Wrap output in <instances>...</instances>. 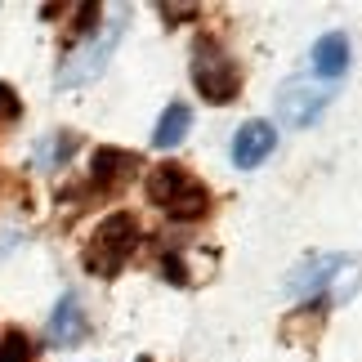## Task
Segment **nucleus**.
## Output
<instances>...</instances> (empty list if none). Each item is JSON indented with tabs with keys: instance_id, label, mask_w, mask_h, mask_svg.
<instances>
[{
	"instance_id": "f257e3e1",
	"label": "nucleus",
	"mask_w": 362,
	"mask_h": 362,
	"mask_svg": "<svg viewBox=\"0 0 362 362\" xmlns=\"http://www.w3.org/2000/svg\"><path fill=\"white\" fill-rule=\"evenodd\" d=\"M148 197L157 211H165V219H179V224H192L211 211V192L192 170H184L179 161H161L157 170L148 175Z\"/></svg>"
},
{
	"instance_id": "f03ea898",
	"label": "nucleus",
	"mask_w": 362,
	"mask_h": 362,
	"mask_svg": "<svg viewBox=\"0 0 362 362\" xmlns=\"http://www.w3.org/2000/svg\"><path fill=\"white\" fill-rule=\"evenodd\" d=\"M192 86L206 103H233L242 94V72L233 63V54L219 45L215 36H202L197 49H192Z\"/></svg>"
},
{
	"instance_id": "7ed1b4c3",
	"label": "nucleus",
	"mask_w": 362,
	"mask_h": 362,
	"mask_svg": "<svg viewBox=\"0 0 362 362\" xmlns=\"http://www.w3.org/2000/svg\"><path fill=\"white\" fill-rule=\"evenodd\" d=\"M121 32H125V13L107 18L94 36H86L81 45H72V54H63V67H59V90H76V86H90L94 76L107 67L112 49L121 45Z\"/></svg>"
},
{
	"instance_id": "20e7f679",
	"label": "nucleus",
	"mask_w": 362,
	"mask_h": 362,
	"mask_svg": "<svg viewBox=\"0 0 362 362\" xmlns=\"http://www.w3.org/2000/svg\"><path fill=\"white\" fill-rule=\"evenodd\" d=\"M134 246H139V219L130 211L107 215L103 224L94 228V238H90L86 269L99 273V277H112V273H121V264L134 255Z\"/></svg>"
},
{
	"instance_id": "39448f33",
	"label": "nucleus",
	"mask_w": 362,
	"mask_h": 362,
	"mask_svg": "<svg viewBox=\"0 0 362 362\" xmlns=\"http://www.w3.org/2000/svg\"><path fill=\"white\" fill-rule=\"evenodd\" d=\"M331 86H309V81H286L282 94H277V121L296 125V130H309V125H317V117H322V107L331 103Z\"/></svg>"
},
{
	"instance_id": "423d86ee",
	"label": "nucleus",
	"mask_w": 362,
	"mask_h": 362,
	"mask_svg": "<svg viewBox=\"0 0 362 362\" xmlns=\"http://www.w3.org/2000/svg\"><path fill=\"white\" fill-rule=\"evenodd\" d=\"M273 148H277V130H273V121H242L238 125V134H233V165L238 170H255L259 161H269L273 157Z\"/></svg>"
},
{
	"instance_id": "0eeeda50",
	"label": "nucleus",
	"mask_w": 362,
	"mask_h": 362,
	"mask_svg": "<svg viewBox=\"0 0 362 362\" xmlns=\"http://www.w3.org/2000/svg\"><path fill=\"white\" fill-rule=\"evenodd\" d=\"M45 336L54 349H72V344H81L90 336V317L86 309H81V300L72 296V291H63L59 304H54V313H49V327H45Z\"/></svg>"
},
{
	"instance_id": "6e6552de",
	"label": "nucleus",
	"mask_w": 362,
	"mask_h": 362,
	"mask_svg": "<svg viewBox=\"0 0 362 362\" xmlns=\"http://www.w3.org/2000/svg\"><path fill=\"white\" fill-rule=\"evenodd\" d=\"M309 67H313L317 86H331V81H340L344 72H349V36H344V32L317 36L313 49H309Z\"/></svg>"
},
{
	"instance_id": "1a4fd4ad",
	"label": "nucleus",
	"mask_w": 362,
	"mask_h": 362,
	"mask_svg": "<svg viewBox=\"0 0 362 362\" xmlns=\"http://www.w3.org/2000/svg\"><path fill=\"white\" fill-rule=\"evenodd\" d=\"M134 152L125 148H94V161H90V184L94 192H117L125 179L134 175Z\"/></svg>"
},
{
	"instance_id": "9d476101",
	"label": "nucleus",
	"mask_w": 362,
	"mask_h": 362,
	"mask_svg": "<svg viewBox=\"0 0 362 362\" xmlns=\"http://www.w3.org/2000/svg\"><path fill=\"white\" fill-rule=\"evenodd\" d=\"M188 130H192V107L175 99V103L161 112L157 130H152V148H161V152H175V148L188 139Z\"/></svg>"
},
{
	"instance_id": "9b49d317",
	"label": "nucleus",
	"mask_w": 362,
	"mask_h": 362,
	"mask_svg": "<svg viewBox=\"0 0 362 362\" xmlns=\"http://www.w3.org/2000/svg\"><path fill=\"white\" fill-rule=\"evenodd\" d=\"M358 286H362V259L358 255H336V269H331L322 304H349L358 296Z\"/></svg>"
},
{
	"instance_id": "f8f14e48",
	"label": "nucleus",
	"mask_w": 362,
	"mask_h": 362,
	"mask_svg": "<svg viewBox=\"0 0 362 362\" xmlns=\"http://www.w3.org/2000/svg\"><path fill=\"white\" fill-rule=\"evenodd\" d=\"M81 139L72 130H59V134H49V139H40V148H36V165L40 170H54V165H63L67 157L76 152Z\"/></svg>"
},
{
	"instance_id": "ddd939ff",
	"label": "nucleus",
	"mask_w": 362,
	"mask_h": 362,
	"mask_svg": "<svg viewBox=\"0 0 362 362\" xmlns=\"http://www.w3.org/2000/svg\"><path fill=\"white\" fill-rule=\"evenodd\" d=\"M0 362H32V340L23 331H5L0 336Z\"/></svg>"
},
{
	"instance_id": "4468645a",
	"label": "nucleus",
	"mask_w": 362,
	"mask_h": 362,
	"mask_svg": "<svg viewBox=\"0 0 362 362\" xmlns=\"http://www.w3.org/2000/svg\"><path fill=\"white\" fill-rule=\"evenodd\" d=\"M18 117H23L18 94H13V86H5V81H0V125H9V121H18Z\"/></svg>"
},
{
	"instance_id": "2eb2a0df",
	"label": "nucleus",
	"mask_w": 362,
	"mask_h": 362,
	"mask_svg": "<svg viewBox=\"0 0 362 362\" xmlns=\"http://www.w3.org/2000/svg\"><path fill=\"white\" fill-rule=\"evenodd\" d=\"M161 277H170V282H175V286H188V273H184V259H179V255H175V250H170V255H161Z\"/></svg>"
},
{
	"instance_id": "dca6fc26",
	"label": "nucleus",
	"mask_w": 362,
	"mask_h": 362,
	"mask_svg": "<svg viewBox=\"0 0 362 362\" xmlns=\"http://www.w3.org/2000/svg\"><path fill=\"white\" fill-rule=\"evenodd\" d=\"M161 13L170 23H179V13H197V5H161Z\"/></svg>"
}]
</instances>
